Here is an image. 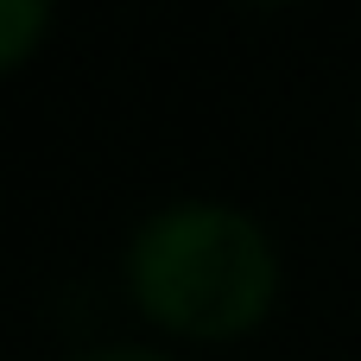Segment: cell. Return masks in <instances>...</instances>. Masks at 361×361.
Returning a JSON list of instances; mask_svg holds the SVG:
<instances>
[{"mask_svg":"<svg viewBox=\"0 0 361 361\" xmlns=\"http://www.w3.org/2000/svg\"><path fill=\"white\" fill-rule=\"evenodd\" d=\"M127 279L152 324L222 343L267 317L279 260L254 216L228 203H171L152 222H140Z\"/></svg>","mask_w":361,"mask_h":361,"instance_id":"1","label":"cell"},{"mask_svg":"<svg viewBox=\"0 0 361 361\" xmlns=\"http://www.w3.org/2000/svg\"><path fill=\"white\" fill-rule=\"evenodd\" d=\"M44 19H51V13H44L38 0H0V63H6V70L32 51V32H38Z\"/></svg>","mask_w":361,"mask_h":361,"instance_id":"2","label":"cell"},{"mask_svg":"<svg viewBox=\"0 0 361 361\" xmlns=\"http://www.w3.org/2000/svg\"><path fill=\"white\" fill-rule=\"evenodd\" d=\"M76 361H165L152 349H95V355H76Z\"/></svg>","mask_w":361,"mask_h":361,"instance_id":"3","label":"cell"}]
</instances>
